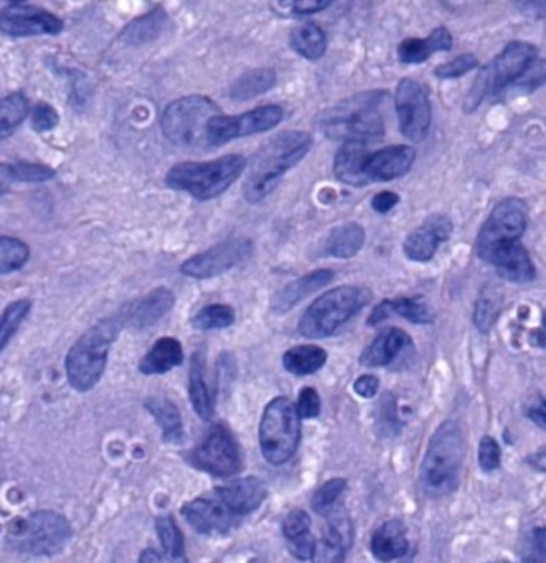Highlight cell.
<instances>
[{
	"instance_id": "cell-16",
	"label": "cell",
	"mask_w": 546,
	"mask_h": 563,
	"mask_svg": "<svg viewBox=\"0 0 546 563\" xmlns=\"http://www.w3.org/2000/svg\"><path fill=\"white\" fill-rule=\"evenodd\" d=\"M63 30V22L57 15L37 5H5L0 10V32L9 37H38V35H58Z\"/></svg>"
},
{
	"instance_id": "cell-40",
	"label": "cell",
	"mask_w": 546,
	"mask_h": 563,
	"mask_svg": "<svg viewBox=\"0 0 546 563\" xmlns=\"http://www.w3.org/2000/svg\"><path fill=\"white\" fill-rule=\"evenodd\" d=\"M32 309L30 299H17L14 303L7 304V308L0 314V352L4 351L10 339L19 331Z\"/></svg>"
},
{
	"instance_id": "cell-19",
	"label": "cell",
	"mask_w": 546,
	"mask_h": 563,
	"mask_svg": "<svg viewBox=\"0 0 546 563\" xmlns=\"http://www.w3.org/2000/svg\"><path fill=\"white\" fill-rule=\"evenodd\" d=\"M416 151L410 146H388L380 151L370 152L363 174L368 184L372 182H391L410 172L415 164Z\"/></svg>"
},
{
	"instance_id": "cell-29",
	"label": "cell",
	"mask_w": 546,
	"mask_h": 563,
	"mask_svg": "<svg viewBox=\"0 0 546 563\" xmlns=\"http://www.w3.org/2000/svg\"><path fill=\"white\" fill-rule=\"evenodd\" d=\"M370 549H372V554L382 562H391V560L405 557L406 552L410 549V544L406 539L403 522L390 521L385 522L382 527H378L373 534Z\"/></svg>"
},
{
	"instance_id": "cell-51",
	"label": "cell",
	"mask_w": 546,
	"mask_h": 563,
	"mask_svg": "<svg viewBox=\"0 0 546 563\" xmlns=\"http://www.w3.org/2000/svg\"><path fill=\"white\" fill-rule=\"evenodd\" d=\"M314 545H316V539L309 532V534L301 535L297 539L289 540V552L299 560L312 559Z\"/></svg>"
},
{
	"instance_id": "cell-7",
	"label": "cell",
	"mask_w": 546,
	"mask_h": 563,
	"mask_svg": "<svg viewBox=\"0 0 546 563\" xmlns=\"http://www.w3.org/2000/svg\"><path fill=\"white\" fill-rule=\"evenodd\" d=\"M71 539V527L58 512L38 511L10 522L7 545L22 554L45 557L62 552Z\"/></svg>"
},
{
	"instance_id": "cell-20",
	"label": "cell",
	"mask_w": 546,
	"mask_h": 563,
	"mask_svg": "<svg viewBox=\"0 0 546 563\" xmlns=\"http://www.w3.org/2000/svg\"><path fill=\"white\" fill-rule=\"evenodd\" d=\"M175 294L167 288L152 289L144 298L137 299L123 309L118 317L121 324H128L134 329H147L161 321L165 314L174 308Z\"/></svg>"
},
{
	"instance_id": "cell-14",
	"label": "cell",
	"mask_w": 546,
	"mask_h": 563,
	"mask_svg": "<svg viewBox=\"0 0 546 563\" xmlns=\"http://www.w3.org/2000/svg\"><path fill=\"white\" fill-rule=\"evenodd\" d=\"M395 105L401 134L411 142L428 138L433 121L428 88L413 78H403L396 88Z\"/></svg>"
},
{
	"instance_id": "cell-32",
	"label": "cell",
	"mask_w": 546,
	"mask_h": 563,
	"mask_svg": "<svg viewBox=\"0 0 546 563\" xmlns=\"http://www.w3.org/2000/svg\"><path fill=\"white\" fill-rule=\"evenodd\" d=\"M363 243H365V230L358 223H347V225L335 227L329 233L325 250L334 258L349 260L362 250Z\"/></svg>"
},
{
	"instance_id": "cell-48",
	"label": "cell",
	"mask_w": 546,
	"mask_h": 563,
	"mask_svg": "<svg viewBox=\"0 0 546 563\" xmlns=\"http://www.w3.org/2000/svg\"><path fill=\"white\" fill-rule=\"evenodd\" d=\"M14 169L15 182H45L55 176L53 169L40 164H15Z\"/></svg>"
},
{
	"instance_id": "cell-18",
	"label": "cell",
	"mask_w": 546,
	"mask_h": 563,
	"mask_svg": "<svg viewBox=\"0 0 546 563\" xmlns=\"http://www.w3.org/2000/svg\"><path fill=\"white\" fill-rule=\"evenodd\" d=\"M451 235V218L446 215H431L406 237L403 251L408 260L428 263L433 260L439 245L448 242Z\"/></svg>"
},
{
	"instance_id": "cell-35",
	"label": "cell",
	"mask_w": 546,
	"mask_h": 563,
	"mask_svg": "<svg viewBox=\"0 0 546 563\" xmlns=\"http://www.w3.org/2000/svg\"><path fill=\"white\" fill-rule=\"evenodd\" d=\"M327 362V352L317 346H297L283 357L284 369L294 375H311L321 370Z\"/></svg>"
},
{
	"instance_id": "cell-9",
	"label": "cell",
	"mask_w": 546,
	"mask_h": 563,
	"mask_svg": "<svg viewBox=\"0 0 546 563\" xmlns=\"http://www.w3.org/2000/svg\"><path fill=\"white\" fill-rule=\"evenodd\" d=\"M218 114L222 111L207 96H185L165 109L161 121L162 133L177 146H207L208 123Z\"/></svg>"
},
{
	"instance_id": "cell-53",
	"label": "cell",
	"mask_w": 546,
	"mask_h": 563,
	"mask_svg": "<svg viewBox=\"0 0 546 563\" xmlns=\"http://www.w3.org/2000/svg\"><path fill=\"white\" fill-rule=\"evenodd\" d=\"M330 7V0H297L292 2L291 9L297 15L317 14Z\"/></svg>"
},
{
	"instance_id": "cell-39",
	"label": "cell",
	"mask_w": 546,
	"mask_h": 563,
	"mask_svg": "<svg viewBox=\"0 0 546 563\" xmlns=\"http://www.w3.org/2000/svg\"><path fill=\"white\" fill-rule=\"evenodd\" d=\"M235 309L228 304H210L192 317V326L198 331H217L235 324Z\"/></svg>"
},
{
	"instance_id": "cell-57",
	"label": "cell",
	"mask_w": 546,
	"mask_h": 563,
	"mask_svg": "<svg viewBox=\"0 0 546 563\" xmlns=\"http://www.w3.org/2000/svg\"><path fill=\"white\" fill-rule=\"evenodd\" d=\"M528 417L532 418L533 422H537L538 426L545 428V405L542 407L532 408L528 412Z\"/></svg>"
},
{
	"instance_id": "cell-26",
	"label": "cell",
	"mask_w": 546,
	"mask_h": 563,
	"mask_svg": "<svg viewBox=\"0 0 546 563\" xmlns=\"http://www.w3.org/2000/svg\"><path fill=\"white\" fill-rule=\"evenodd\" d=\"M370 152L367 144L360 142H345L340 147L334 159V176L342 184L352 187H365L368 185L367 177L363 174V167L367 162Z\"/></svg>"
},
{
	"instance_id": "cell-25",
	"label": "cell",
	"mask_w": 546,
	"mask_h": 563,
	"mask_svg": "<svg viewBox=\"0 0 546 563\" xmlns=\"http://www.w3.org/2000/svg\"><path fill=\"white\" fill-rule=\"evenodd\" d=\"M411 346V337L403 329L390 327L380 332L372 344L360 355L363 367H385L395 362L396 357Z\"/></svg>"
},
{
	"instance_id": "cell-43",
	"label": "cell",
	"mask_w": 546,
	"mask_h": 563,
	"mask_svg": "<svg viewBox=\"0 0 546 563\" xmlns=\"http://www.w3.org/2000/svg\"><path fill=\"white\" fill-rule=\"evenodd\" d=\"M391 314L405 317L406 321L413 324H431L436 319L433 309L429 304L416 298L388 299Z\"/></svg>"
},
{
	"instance_id": "cell-30",
	"label": "cell",
	"mask_w": 546,
	"mask_h": 563,
	"mask_svg": "<svg viewBox=\"0 0 546 563\" xmlns=\"http://www.w3.org/2000/svg\"><path fill=\"white\" fill-rule=\"evenodd\" d=\"M184 362V349L174 337H162L141 360L139 370L146 375H159L179 367Z\"/></svg>"
},
{
	"instance_id": "cell-11",
	"label": "cell",
	"mask_w": 546,
	"mask_h": 563,
	"mask_svg": "<svg viewBox=\"0 0 546 563\" xmlns=\"http://www.w3.org/2000/svg\"><path fill=\"white\" fill-rule=\"evenodd\" d=\"M527 227V204L517 197L502 200L492 209L477 235V256L482 260L490 251L518 243L523 233L527 232Z\"/></svg>"
},
{
	"instance_id": "cell-36",
	"label": "cell",
	"mask_w": 546,
	"mask_h": 563,
	"mask_svg": "<svg viewBox=\"0 0 546 563\" xmlns=\"http://www.w3.org/2000/svg\"><path fill=\"white\" fill-rule=\"evenodd\" d=\"M502 301H504V296L494 284H489L487 288L482 289L481 296L476 301V308H474V324L479 332L487 334L492 329L502 311Z\"/></svg>"
},
{
	"instance_id": "cell-23",
	"label": "cell",
	"mask_w": 546,
	"mask_h": 563,
	"mask_svg": "<svg viewBox=\"0 0 546 563\" xmlns=\"http://www.w3.org/2000/svg\"><path fill=\"white\" fill-rule=\"evenodd\" d=\"M217 494L233 516H245L263 504L266 486L258 478H245L218 488Z\"/></svg>"
},
{
	"instance_id": "cell-6",
	"label": "cell",
	"mask_w": 546,
	"mask_h": 563,
	"mask_svg": "<svg viewBox=\"0 0 546 563\" xmlns=\"http://www.w3.org/2000/svg\"><path fill=\"white\" fill-rule=\"evenodd\" d=\"M372 299L362 286H339L322 294L302 314L299 334L307 339H325L360 313Z\"/></svg>"
},
{
	"instance_id": "cell-15",
	"label": "cell",
	"mask_w": 546,
	"mask_h": 563,
	"mask_svg": "<svg viewBox=\"0 0 546 563\" xmlns=\"http://www.w3.org/2000/svg\"><path fill=\"white\" fill-rule=\"evenodd\" d=\"M251 255L253 242L250 238H231L184 261L180 271L193 280H210L243 265Z\"/></svg>"
},
{
	"instance_id": "cell-46",
	"label": "cell",
	"mask_w": 546,
	"mask_h": 563,
	"mask_svg": "<svg viewBox=\"0 0 546 563\" xmlns=\"http://www.w3.org/2000/svg\"><path fill=\"white\" fill-rule=\"evenodd\" d=\"M30 121H32V128L37 133H48V131L57 128L60 116H58L57 109L48 105V103H38L33 109Z\"/></svg>"
},
{
	"instance_id": "cell-1",
	"label": "cell",
	"mask_w": 546,
	"mask_h": 563,
	"mask_svg": "<svg viewBox=\"0 0 546 563\" xmlns=\"http://www.w3.org/2000/svg\"><path fill=\"white\" fill-rule=\"evenodd\" d=\"M311 147V136L302 131H284L269 139L251 159L245 180L246 200L256 204L273 194L284 174L299 164Z\"/></svg>"
},
{
	"instance_id": "cell-44",
	"label": "cell",
	"mask_w": 546,
	"mask_h": 563,
	"mask_svg": "<svg viewBox=\"0 0 546 563\" xmlns=\"http://www.w3.org/2000/svg\"><path fill=\"white\" fill-rule=\"evenodd\" d=\"M347 488L345 479H330L324 486L317 489V493L312 497V509L319 516H327L335 507V502L339 501L340 494Z\"/></svg>"
},
{
	"instance_id": "cell-27",
	"label": "cell",
	"mask_w": 546,
	"mask_h": 563,
	"mask_svg": "<svg viewBox=\"0 0 546 563\" xmlns=\"http://www.w3.org/2000/svg\"><path fill=\"white\" fill-rule=\"evenodd\" d=\"M452 35L446 27H438L426 38H406L398 47V58L405 65H416L428 60L433 53L449 52Z\"/></svg>"
},
{
	"instance_id": "cell-45",
	"label": "cell",
	"mask_w": 546,
	"mask_h": 563,
	"mask_svg": "<svg viewBox=\"0 0 546 563\" xmlns=\"http://www.w3.org/2000/svg\"><path fill=\"white\" fill-rule=\"evenodd\" d=\"M477 65H479V62H477V58L472 53H464V55L454 58L449 63L439 65L434 70V76L439 78V80H454V78H461V76L467 75L469 71L476 70Z\"/></svg>"
},
{
	"instance_id": "cell-2",
	"label": "cell",
	"mask_w": 546,
	"mask_h": 563,
	"mask_svg": "<svg viewBox=\"0 0 546 563\" xmlns=\"http://www.w3.org/2000/svg\"><path fill=\"white\" fill-rule=\"evenodd\" d=\"M385 98L386 91L358 93L324 111L319 118V128L327 138L335 141L360 144L377 141L385 134V123L380 114Z\"/></svg>"
},
{
	"instance_id": "cell-56",
	"label": "cell",
	"mask_w": 546,
	"mask_h": 563,
	"mask_svg": "<svg viewBox=\"0 0 546 563\" xmlns=\"http://www.w3.org/2000/svg\"><path fill=\"white\" fill-rule=\"evenodd\" d=\"M139 563H164V560L156 549H146L142 552Z\"/></svg>"
},
{
	"instance_id": "cell-34",
	"label": "cell",
	"mask_w": 546,
	"mask_h": 563,
	"mask_svg": "<svg viewBox=\"0 0 546 563\" xmlns=\"http://www.w3.org/2000/svg\"><path fill=\"white\" fill-rule=\"evenodd\" d=\"M291 47L307 60H319L327 52V35L317 24L299 25L292 30Z\"/></svg>"
},
{
	"instance_id": "cell-52",
	"label": "cell",
	"mask_w": 546,
	"mask_h": 563,
	"mask_svg": "<svg viewBox=\"0 0 546 563\" xmlns=\"http://www.w3.org/2000/svg\"><path fill=\"white\" fill-rule=\"evenodd\" d=\"M398 202H400V195L391 192V190H383L373 197L372 209L378 213H388L395 209Z\"/></svg>"
},
{
	"instance_id": "cell-37",
	"label": "cell",
	"mask_w": 546,
	"mask_h": 563,
	"mask_svg": "<svg viewBox=\"0 0 546 563\" xmlns=\"http://www.w3.org/2000/svg\"><path fill=\"white\" fill-rule=\"evenodd\" d=\"M167 15L164 10H154L151 14L144 15L141 19L134 20L123 32L124 42L131 45L151 42L162 34L167 25Z\"/></svg>"
},
{
	"instance_id": "cell-13",
	"label": "cell",
	"mask_w": 546,
	"mask_h": 563,
	"mask_svg": "<svg viewBox=\"0 0 546 563\" xmlns=\"http://www.w3.org/2000/svg\"><path fill=\"white\" fill-rule=\"evenodd\" d=\"M283 118V108L276 105L259 106L240 116L218 114L208 123L207 146L220 147L233 139L264 133V131L276 128Z\"/></svg>"
},
{
	"instance_id": "cell-41",
	"label": "cell",
	"mask_w": 546,
	"mask_h": 563,
	"mask_svg": "<svg viewBox=\"0 0 546 563\" xmlns=\"http://www.w3.org/2000/svg\"><path fill=\"white\" fill-rule=\"evenodd\" d=\"M156 527L162 547H164L165 554L169 557L170 562L184 563V535L180 532L179 526L175 524L174 519L169 516L159 517Z\"/></svg>"
},
{
	"instance_id": "cell-38",
	"label": "cell",
	"mask_w": 546,
	"mask_h": 563,
	"mask_svg": "<svg viewBox=\"0 0 546 563\" xmlns=\"http://www.w3.org/2000/svg\"><path fill=\"white\" fill-rule=\"evenodd\" d=\"M29 114V101L22 93L0 98V141L7 138Z\"/></svg>"
},
{
	"instance_id": "cell-21",
	"label": "cell",
	"mask_w": 546,
	"mask_h": 563,
	"mask_svg": "<svg viewBox=\"0 0 546 563\" xmlns=\"http://www.w3.org/2000/svg\"><path fill=\"white\" fill-rule=\"evenodd\" d=\"M182 516L200 534H226L233 522V514L220 499H195L182 507Z\"/></svg>"
},
{
	"instance_id": "cell-42",
	"label": "cell",
	"mask_w": 546,
	"mask_h": 563,
	"mask_svg": "<svg viewBox=\"0 0 546 563\" xmlns=\"http://www.w3.org/2000/svg\"><path fill=\"white\" fill-rule=\"evenodd\" d=\"M30 258V248L19 238L0 237V275H9L24 268Z\"/></svg>"
},
{
	"instance_id": "cell-10",
	"label": "cell",
	"mask_w": 546,
	"mask_h": 563,
	"mask_svg": "<svg viewBox=\"0 0 546 563\" xmlns=\"http://www.w3.org/2000/svg\"><path fill=\"white\" fill-rule=\"evenodd\" d=\"M301 441V417L288 397L274 398L259 425V445L271 464L288 463Z\"/></svg>"
},
{
	"instance_id": "cell-55",
	"label": "cell",
	"mask_w": 546,
	"mask_h": 563,
	"mask_svg": "<svg viewBox=\"0 0 546 563\" xmlns=\"http://www.w3.org/2000/svg\"><path fill=\"white\" fill-rule=\"evenodd\" d=\"M14 169L9 164H0V195L7 194L14 185Z\"/></svg>"
},
{
	"instance_id": "cell-22",
	"label": "cell",
	"mask_w": 546,
	"mask_h": 563,
	"mask_svg": "<svg viewBox=\"0 0 546 563\" xmlns=\"http://www.w3.org/2000/svg\"><path fill=\"white\" fill-rule=\"evenodd\" d=\"M482 261L494 266L500 278L512 281V283H528V281L535 280V276H537L532 258L520 243H512L507 247L490 251L489 255L482 258Z\"/></svg>"
},
{
	"instance_id": "cell-8",
	"label": "cell",
	"mask_w": 546,
	"mask_h": 563,
	"mask_svg": "<svg viewBox=\"0 0 546 563\" xmlns=\"http://www.w3.org/2000/svg\"><path fill=\"white\" fill-rule=\"evenodd\" d=\"M535 60L537 48L530 43H509L489 65L479 71L466 98V111H474L487 96L497 95L499 91L520 80Z\"/></svg>"
},
{
	"instance_id": "cell-54",
	"label": "cell",
	"mask_w": 546,
	"mask_h": 563,
	"mask_svg": "<svg viewBox=\"0 0 546 563\" xmlns=\"http://www.w3.org/2000/svg\"><path fill=\"white\" fill-rule=\"evenodd\" d=\"M355 393L363 398H373L380 388V380L375 375H362L354 384Z\"/></svg>"
},
{
	"instance_id": "cell-3",
	"label": "cell",
	"mask_w": 546,
	"mask_h": 563,
	"mask_svg": "<svg viewBox=\"0 0 546 563\" xmlns=\"http://www.w3.org/2000/svg\"><path fill=\"white\" fill-rule=\"evenodd\" d=\"M464 455L466 443L461 426L444 422L434 431L421 464V484L426 493L436 497L451 494L461 481Z\"/></svg>"
},
{
	"instance_id": "cell-31",
	"label": "cell",
	"mask_w": 546,
	"mask_h": 563,
	"mask_svg": "<svg viewBox=\"0 0 546 563\" xmlns=\"http://www.w3.org/2000/svg\"><path fill=\"white\" fill-rule=\"evenodd\" d=\"M146 408L162 428V435L167 443L180 445L185 438L184 423L179 408L167 398L154 397L146 402Z\"/></svg>"
},
{
	"instance_id": "cell-50",
	"label": "cell",
	"mask_w": 546,
	"mask_h": 563,
	"mask_svg": "<svg viewBox=\"0 0 546 563\" xmlns=\"http://www.w3.org/2000/svg\"><path fill=\"white\" fill-rule=\"evenodd\" d=\"M479 464L487 473L499 469L500 466V446L494 438L485 436L479 445Z\"/></svg>"
},
{
	"instance_id": "cell-4",
	"label": "cell",
	"mask_w": 546,
	"mask_h": 563,
	"mask_svg": "<svg viewBox=\"0 0 546 563\" xmlns=\"http://www.w3.org/2000/svg\"><path fill=\"white\" fill-rule=\"evenodd\" d=\"M118 317H108L96 322L66 354V377L71 387L78 392H88L103 377L108 364L109 349L121 332Z\"/></svg>"
},
{
	"instance_id": "cell-12",
	"label": "cell",
	"mask_w": 546,
	"mask_h": 563,
	"mask_svg": "<svg viewBox=\"0 0 546 563\" xmlns=\"http://www.w3.org/2000/svg\"><path fill=\"white\" fill-rule=\"evenodd\" d=\"M190 463L217 478H230L241 469L240 446L226 426H212L202 443L190 453Z\"/></svg>"
},
{
	"instance_id": "cell-5",
	"label": "cell",
	"mask_w": 546,
	"mask_h": 563,
	"mask_svg": "<svg viewBox=\"0 0 546 563\" xmlns=\"http://www.w3.org/2000/svg\"><path fill=\"white\" fill-rule=\"evenodd\" d=\"M248 167V161L241 154H228L208 162H182L172 167L165 184L170 189L192 195L193 199H217L218 195L230 189Z\"/></svg>"
},
{
	"instance_id": "cell-33",
	"label": "cell",
	"mask_w": 546,
	"mask_h": 563,
	"mask_svg": "<svg viewBox=\"0 0 546 563\" xmlns=\"http://www.w3.org/2000/svg\"><path fill=\"white\" fill-rule=\"evenodd\" d=\"M276 85V71L273 68H256L246 71L231 85L230 98L233 101L253 100L273 90Z\"/></svg>"
},
{
	"instance_id": "cell-24",
	"label": "cell",
	"mask_w": 546,
	"mask_h": 563,
	"mask_svg": "<svg viewBox=\"0 0 546 563\" xmlns=\"http://www.w3.org/2000/svg\"><path fill=\"white\" fill-rule=\"evenodd\" d=\"M334 280V271L317 270L312 271L309 275L301 276L296 281L286 284L273 298L271 309L276 314H286L291 311L294 306L301 303L302 299L307 298L309 294L319 289L325 288L330 281Z\"/></svg>"
},
{
	"instance_id": "cell-49",
	"label": "cell",
	"mask_w": 546,
	"mask_h": 563,
	"mask_svg": "<svg viewBox=\"0 0 546 563\" xmlns=\"http://www.w3.org/2000/svg\"><path fill=\"white\" fill-rule=\"evenodd\" d=\"M297 413L299 417L311 420V418L319 417L321 413V397L317 390L312 387L302 388L299 393V402H297Z\"/></svg>"
},
{
	"instance_id": "cell-28",
	"label": "cell",
	"mask_w": 546,
	"mask_h": 563,
	"mask_svg": "<svg viewBox=\"0 0 546 563\" xmlns=\"http://www.w3.org/2000/svg\"><path fill=\"white\" fill-rule=\"evenodd\" d=\"M189 393L193 410L202 420H210L215 413V398L208 385L207 367L202 352H195L190 360Z\"/></svg>"
},
{
	"instance_id": "cell-17",
	"label": "cell",
	"mask_w": 546,
	"mask_h": 563,
	"mask_svg": "<svg viewBox=\"0 0 546 563\" xmlns=\"http://www.w3.org/2000/svg\"><path fill=\"white\" fill-rule=\"evenodd\" d=\"M324 535L314 545L312 562L344 563L347 550L354 544V524L344 507H337L327 514Z\"/></svg>"
},
{
	"instance_id": "cell-47",
	"label": "cell",
	"mask_w": 546,
	"mask_h": 563,
	"mask_svg": "<svg viewBox=\"0 0 546 563\" xmlns=\"http://www.w3.org/2000/svg\"><path fill=\"white\" fill-rule=\"evenodd\" d=\"M283 532L288 540L309 534L311 532V517H309L306 511H301V509L289 512L283 522Z\"/></svg>"
}]
</instances>
